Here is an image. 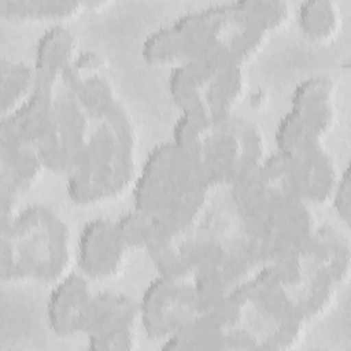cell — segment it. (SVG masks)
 Instances as JSON below:
<instances>
[{
    "label": "cell",
    "mask_w": 351,
    "mask_h": 351,
    "mask_svg": "<svg viewBox=\"0 0 351 351\" xmlns=\"http://www.w3.org/2000/svg\"><path fill=\"white\" fill-rule=\"evenodd\" d=\"M149 256L159 271V276L173 278V280H184L186 274L191 271L189 266L184 261L180 248L174 245V240L166 241L156 248L151 250Z\"/></svg>",
    "instance_id": "24"
},
{
    "label": "cell",
    "mask_w": 351,
    "mask_h": 351,
    "mask_svg": "<svg viewBox=\"0 0 351 351\" xmlns=\"http://www.w3.org/2000/svg\"><path fill=\"white\" fill-rule=\"evenodd\" d=\"M89 119L86 111L64 86L58 89L49 133L37 147L45 169L67 176L89 136Z\"/></svg>",
    "instance_id": "10"
},
{
    "label": "cell",
    "mask_w": 351,
    "mask_h": 351,
    "mask_svg": "<svg viewBox=\"0 0 351 351\" xmlns=\"http://www.w3.org/2000/svg\"><path fill=\"white\" fill-rule=\"evenodd\" d=\"M138 302L117 292H97L85 310L81 333L95 351H122L136 347L134 326Z\"/></svg>",
    "instance_id": "7"
},
{
    "label": "cell",
    "mask_w": 351,
    "mask_h": 351,
    "mask_svg": "<svg viewBox=\"0 0 351 351\" xmlns=\"http://www.w3.org/2000/svg\"><path fill=\"white\" fill-rule=\"evenodd\" d=\"M115 226L128 250L143 248L148 252L162 243L176 239V236L137 208L121 215L115 221Z\"/></svg>",
    "instance_id": "23"
},
{
    "label": "cell",
    "mask_w": 351,
    "mask_h": 351,
    "mask_svg": "<svg viewBox=\"0 0 351 351\" xmlns=\"http://www.w3.org/2000/svg\"><path fill=\"white\" fill-rule=\"evenodd\" d=\"M267 36L254 0H239L188 12L156 29L144 40L141 55L151 64L207 62L243 67Z\"/></svg>",
    "instance_id": "1"
},
{
    "label": "cell",
    "mask_w": 351,
    "mask_h": 351,
    "mask_svg": "<svg viewBox=\"0 0 351 351\" xmlns=\"http://www.w3.org/2000/svg\"><path fill=\"white\" fill-rule=\"evenodd\" d=\"M288 114L303 132L322 138L335 121V85L324 75L310 77L293 89Z\"/></svg>",
    "instance_id": "15"
},
{
    "label": "cell",
    "mask_w": 351,
    "mask_h": 351,
    "mask_svg": "<svg viewBox=\"0 0 351 351\" xmlns=\"http://www.w3.org/2000/svg\"><path fill=\"white\" fill-rule=\"evenodd\" d=\"M84 3L74 0H0V15L10 21H62L75 16Z\"/></svg>",
    "instance_id": "20"
},
{
    "label": "cell",
    "mask_w": 351,
    "mask_h": 351,
    "mask_svg": "<svg viewBox=\"0 0 351 351\" xmlns=\"http://www.w3.org/2000/svg\"><path fill=\"white\" fill-rule=\"evenodd\" d=\"M136 167L133 118L122 100L97 121L67 173V193L77 204H92L121 195Z\"/></svg>",
    "instance_id": "5"
},
{
    "label": "cell",
    "mask_w": 351,
    "mask_h": 351,
    "mask_svg": "<svg viewBox=\"0 0 351 351\" xmlns=\"http://www.w3.org/2000/svg\"><path fill=\"white\" fill-rule=\"evenodd\" d=\"M78 53V40L67 26L55 23L47 29L36 47L34 86L58 89L63 74Z\"/></svg>",
    "instance_id": "17"
},
{
    "label": "cell",
    "mask_w": 351,
    "mask_h": 351,
    "mask_svg": "<svg viewBox=\"0 0 351 351\" xmlns=\"http://www.w3.org/2000/svg\"><path fill=\"white\" fill-rule=\"evenodd\" d=\"M171 141L197 160L211 186H232L266 159L261 128L234 112L221 119L181 112L173 126Z\"/></svg>",
    "instance_id": "3"
},
{
    "label": "cell",
    "mask_w": 351,
    "mask_h": 351,
    "mask_svg": "<svg viewBox=\"0 0 351 351\" xmlns=\"http://www.w3.org/2000/svg\"><path fill=\"white\" fill-rule=\"evenodd\" d=\"M262 104H265V95H263V92L259 90V92H256L255 95L251 96V106L259 107Z\"/></svg>",
    "instance_id": "28"
},
{
    "label": "cell",
    "mask_w": 351,
    "mask_h": 351,
    "mask_svg": "<svg viewBox=\"0 0 351 351\" xmlns=\"http://www.w3.org/2000/svg\"><path fill=\"white\" fill-rule=\"evenodd\" d=\"M281 173L295 193L308 204L330 199L337 181L336 167L319 138L303 140L274 154Z\"/></svg>",
    "instance_id": "8"
},
{
    "label": "cell",
    "mask_w": 351,
    "mask_h": 351,
    "mask_svg": "<svg viewBox=\"0 0 351 351\" xmlns=\"http://www.w3.org/2000/svg\"><path fill=\"white\" fill-rule=\"evenodd\" d=\"M0 274L3 281L56 282L70 263V232L49 207L33 204L1 225Z\"/></svg>",
    "instance_id": "6"
},
{
    "label": "cell",
    "mask_w": 351,
    "mask_h": 351,
    "mask_svg": "<svg viewBox=\"0 0 351 351\" xmlns=\"http://www.w3.org/2000/svg\"><path fill=\"white\" fill-rule=\"evenodd\" d=\"M303 325L304 322L298 319H285L277 322L276 329H273L258 348L263 350H289L298 347L303 339Z\"/></svg>",
    "instance_id": "25"
},
{
    "label": "cell",
    "mask_w": 351,
    "mask_h": 351,
    "mask_svg": "<svg viewBox=\"0 0 351 351\" xmlns=\"http://www.w3.org/2000/svg\"><path fill=\"white\" fill-rule=\"evenodd\" d=\"M330 199L333 202V207H335L337 215L346 223H350V217H351V181H350V167L348 166L337 177V181H336V185L333 188Z\"/></svg>",
    "instance_id": "26"
},
{
    "label": "cell",
    "mask_w": 351,
    "mask_h": 351,
    "mask_svg": "<svg viewBox=\"0 0 351 351\" xmlns=\"http://www.w3.org/2000/svg\"><path fill=\"white\" fill-rule=\"evenodd\" d=\"M64 86L86 111L90 119H101L117 103L104 58L95 51L80 52L62 77Z\"/></svg>",
    "instance_id": "11"
},
{
    "label": "cell",
    "mask_w": 351,
    "mask_h": 351,
    "mask_svg": "<svg viewBox=\"0 0 351 351\" xmlns=\"http://www.w3.org/2000/svg\"><path fill=\"white\" fill-rule=\"evenodd\" d=\"M34 90V70L23 62L1 58L0 60V95L1 118L18 110Z\"/></svg>",
    "instance_id": "22"
},
{
    "label": "cell",
    "mask_w": 351,
    "mask_h": 351,
    "mask_svg": "<svg viewBox=\"0 0 351 351\" xmlns=\"http://www.w3.org/2000/svg\"><path fill=\"white\" fill-rule=\"evenodd\" d=\"M92 295L85 274L67 273L56 281L47 303V319L52 332L62 337L81 333L82 318Z\"/></svg>",
    "instance_id": "16"
},
{
    "label": "cell",
    "mask_w": 351,
    "mask_h": 351,
    "mask_svg": "<svg viewBox=\"0 0 351 351\" xmlns=\"http://www.w3.org/2000/svg\"><path fill=\"white\" fill-rule=\"evenodd\" d=\"M58 89L37 88L12 114L1 118L0 145L37 147L49 133Z\"/></svg>",
    "instance_id": "13"
},
{
    "label": "cell",
    "mask_w": 351,
    "mask_h": 351,
    "mask_svg": "<svg viewBox=\"0 0 351 351\" xmlns=\"http://www.w3.org/2000/svg\"><path fill=\"white\" fill-rule=\"evenodd\" d=\"M250 350L258 348V339L247 329L233 326L226 330L225 350Z\"/></svg>",
    "instance_id": "27"
},
{
    "label": "cell",
    "mask_w": 351,
    "mask_h": 351,
    "mask_svg": "<svg viewBox=\"0 0 351 351\" xmlns=\"http://www.w3.org/2000/svg\"><path fill=\"white\" fill-rule=\"evenodd\" d=\"M210 188L193 156L171 140L159 143L134 181V208L177 237L196 219Z\"/></svg>",
    "instance_id": "4"
},
{
    "label": "cell",
    "mask_w": 351,
    "mask_h": 351,
    "mask_svg": "<svg viewBox=\"0 0 351 351\" xmlns=\"http://www.w3.org/2000/svg\"><path fill=\"white\" fill-rule=\"evenodd\" d=\"M199 315L193 287L184 280L156 277L138 302V318L148 337L166 340Z\"/></svg>",
    "instance_id": "9"
},
{
    "label": "cell",
    "mask_w": 351,
    "mask_h": 351,
    "mask_svg": "<svg viewBox=\"0 0 351 351\" xmlns=\"http://www.w3.org/2000/svg\"><path fill=\"white\" fill-rule=\"evenodd\" d=\"M226 330L207 314H199L163 340V350H225Z\"/></svg>",
    "instance_id": "19"
},
{
    "label": "cell",
    "mask_w": 351,
    "mask_h": 351,
    "mask_svg": "<svg viewBox=\"0 0 351 351\" xmlns=\"http://www.w3.org/2000/svg\"><path fill=\"white\" fill-rule=\"evenodd\" d=\"M128 248L121 240L115 221L96 218L88 222L78 239V265L88 278L104 280L117 276L123 266Z\"/></svg>",
    "instance_id": "12"
},
{
    "label": "cell",
    "mask_w": 351,
    "mask_h": 351,
    "mask_svg": "<svg viewBox=\"0 0 351 351\" xmlns=\"http://www.w3.org/2000/svg\"><path fill=\"white\" fill-rule=\"evenodd\" d=\"M298 21L304 37L319 44L330 41L337 34L341 12L336 1L307 0L298 8Z\"/></svg>",
    "instance_id": "21"
},
{
    "label": "cell",
    "mask_w": 351,
    "mask_h": 351,
    "mask_svg": "<svg viewBox=\"0 0 351 351\" xmlns=\"http://www.w3.org/2000/svg\"><path fill=\"white\" fill-rule=\"evenodd\" d=\"M43 169L45 166L36 148L0 145V191L21 196L32 188Z\"/></svg>",
    "instance_id": "18"
},
{
    "label": "cell",
    "mask_w": 351,
    "mask_h": 351,
    "mask_svg": "<svg viewBox=\"0 0 351 351\" xmlns=\"http://www.w3.org/2000/svg\"><path fill=\"white\" fill-rule=\"evenodd\" d=\"M221 66L223 64L185 62L173 67L169 77V90L181 112L211 118Z\"/></svg>",
    "instance_id": "14"
},
{
    "label": "cell",
    "mask_w": 351,
    "mask_h": 351,
    "mask_svg": "<svg viewBox=\"0 0 351 351\" xmlns=\"http://www.w3.org/2000/svg\"><path fill=\"white\" fill-rule=\"evenodd\" d=\"M232 186L241 218L266 259L304 250L315 229L310 204L288 185L274 154Z\"/></svg>",
    "instance_id": "2"
}]
</instances>
